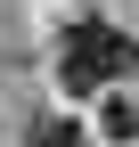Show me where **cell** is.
Returning a JSON list of instances; mask_svg holds the SVG:
<instances>
[{"instance_id":"3957f363","label":"cell","mask_w":139,"mask_h":147,"mask_svg":"<svg viewBox=\"0 0 139 147\" xmlns=\"http://www.w3.org/2000/svg\"><path fill=\"white\" fill-rule=\"evenodd\" d=\"M33 147H82V131H74V123H41V131H33Z\"/></svg>"},{"instance_id":"6da1fadb","label":"cell","mask_w":139,"mask_h":147,"mask_svg":"<svg viewBox=\"0 0 139 147\" xmlns=\"http://www.w3.org/2000/svg\"><path fill=\"white\" fill-rule=\"evenodd\" d=\"M131 65H139V41H131V33H115V25H98V16H82V25L57 33V82L74 90V98L115 90Z\"/></svg>"},{"instance_id":"7a4b0ae2","label":"cell","mask_w":139,"mask_h":147,"mask_svg":"<svg viewBox=\"0 0 139 147\" xmlns=\"http://www.w3.org/2000/svg\"><path fill=\"white\" fill-rule=\"evenodd\" d=\"M98 123H107V139H131V131H139V106H123V98H107V115H98Z\"/></svg>"}]
</instances>
